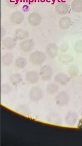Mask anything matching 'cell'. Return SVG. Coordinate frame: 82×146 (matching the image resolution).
I'll use <instances>...</instances> for the list:
<instances>
[{"instance_id":"44dd1931","label":"cell","mask_w":82,"mask_h":146,"mask_svg":"<svg viewBox=\"0 0 82 146\" xmlns=\"http://www.w3.org/2000/svg\"><path fill=\"white\" fill-rule=\"evenodd\" d=\"M10 80L11 83L14 86H17L22 81L21 75L19 73H14L10 76Z\"/></svg>"},{"instance_id":"52a82bcc","label":"cell","mask_w":82,"mask_h":146,"mask_svg":"<svg viewBox=\"0 0 82 146\" xmlns=\"http://www.w3.org/2000/svg\"><path fill=\"white\" fill-rule=\"evenodd\" d=\"M78 116L73 111L68 112L65 117V123L68 127H74L78 122Z\"/></svg>"},{"instance_id":"83f0119b","label":"cell","mask_w":82,"mask_h":146,"mask_svg":"<svg viewBox=\"0 0 82 146\" xmlns=\"http://www.w3.org/2000/svg\"><path fill=\"white\" fill-rule=\"evenodd\" d=\"M1 38H3V36H5V35H6V30H5L3 27H1Z\"/></svg>"},{"instance_id":"ffe728a7","label":"cell","mask_w":82,"mask_h":146,"mask_svg":"<svg viewBox=\"0 0 82 146\" xmlns=\"http://www.w3.org/2000/svg\"><path fill=\"white\" fill-rule=\"evenodd\" d=\"M60 116L56 113H50L47 116V121L48 123L54 124H60L61 123Z\"/></svg>"},{"instance_id":"9a60e30c","label":"cell","mask_w":82,"mask_h":146,"mask_svg":"<svg viewBox=\"0 0 82 146\" xmlns=\"http://www.w3.org/2000/svg\"><path fill=\"white\" fill-rule=\"evenodd\" d=\"M59 27L62 30L68 29L71 25V19L67 16L63 17L59 20Z\"/></svg>"},{"instance_id":"9c48e42d","label":"cell","mask_w":82,"mask_h":146,"mask_svg":"<svg viewBox=\"0 0 82 146\" xmlns=\"http://www.w3.org/2000/svg\"><path fill=\"white\" fill-rule=\"evenodd\" d=\"M59 47L55 43H50L48 44L46 48V54L51 58H55L58 55Z\"/></svg>"},{"instance_id":"8992f818","label":"cell","mask_w":82,"mask_h":146,"mask_svg":"<svg viewBox=\"0 0 82 146\" xmlns=\"http://www.w3.org/2000/svg\"><path fill=\"white\" fill-rule=\"evenodd\" d=\"M24 19L25 17L22 12L20 11H16L11 14L10 17V21L12 24L18 25L24 21Z\"/></svg>"},{"instance_id":"2e32d148","label":"cell","mask_w":82,"mask_h":146,"mask_svg":"<svg viewBox=\"0 0 82 146\" xmlns=\"http://www.w3.org/2000/svg\"><path fill=\"white\" fill-rule=\"evenodd\" d=\"M14 61V55L12 53L7 52L2 55L1 57L2 64L5 66H10Z\"/></svg>"},{"instance_id":"d6986e66","label":"cell","mask_w":82,"mask_h":146,"mask_svg":"<svg viewBox=\"0 0 82 146\" xmlns=\"http://www.w3.org/2000/svg\"><path fill=\"white\" fill-rule=\"evenodd\" d=\"M59 90V86L55 83H49L46 87V92L49 95H54Z\"/></svg>"},{"instance_id":"8fae6325","label":"cell","mask_w":82,"mask_h":146,"mask_svg":"<svg viewBox=\"0 0 82 146\" xmlns=\"http://www.w3.org/2000/svg\"><path fill=\"white\" fill-rule=\"evenodd\" d=\"M69 6L65 2H59L55 6V11L59 15H65L69 12Z\"/></svg>"},{"instance_id":"d4e9b609","label":"cell","mask_w":82,"mask_h":146,"mask_svg":"<svg viewBox=\"0 0 82 146\" xmlns=\"http://www.w3.org/2000/svg\"><path fill=\"white\" fill-rule=\"evenodd\" d=\"M5 3L9 7L11 8H15L18 6L19 0H6Z\"/></svg>"},{"instance_id":"cb8c5ba5","label":"cell","mask_w":82,"mask_h":146,"mask_svg":"<svg viewBox=\"0 0 82 146\" xmlns=\"http://www.w3.org/2000/svg\"><path fill=\"white\" fill-rule=\"evenodd\" d=\"M12 91L11 87L7 84H2L1 87V92L3 94H7Z\"/></svg>"},{"instance_id":"7402d4cb","label":"cell","mask_w":82,"mask_h":146,"mask_svg":"<svg viewBox=\"0 0 82 146\" xmlns=\"http://www.w3.org/2000/svg\"><path fill=\"white\" fill-rule=\"evenodd\" d=\"M79 69L76 65L73 64L70 66L68 69V74L71 78H74L77 77L79 75Z\"/></svg>"},{"instance_id":"5bb4252c","label":"cell","mask_w":82,"mask_h":146,"mask_svg":"<svg viewBox=\"0 0 82 146\" xmlns=\"http://www.w3.org/2000/svg\"><path fill=\"white\" fill-rule=\"evenodd\" d=\"M29 33L28 31L22 28H19L15 31L14 37L17 40H23L25 39L29 38Z\"/></svg>"},{"instance_id":"30bf717a","label":"cell","mask_w":82,"mask_h":146,"mask_svg":"<svg viewBox=\"0 0 82 146\" xmlns=\"http://www.w3.org/2000/svg\"><path fill=\"white\" fill-rule=\"evenodd\" d=\"M17 40L14 37H6L2 40V45L7 50H12L16 46Z\"/></svg>"},{"instance_id":"f546056e","label":"cell","mask_w":82,"mask_h":146,"mask_svg":"<svg viewBox=\"0 0 82 146\" xmlns=\"http://www.w3.org/2000/svg\"><path fill=\"white\" fill-rule=\"evenodd\" d=\"M81 114H82V109H81Z\"/></svg>"},{"instance_id":"7a4b0ae2","label":"cell","mask_w":82,"mask_h":146,"mask_svg":"<svg viewBox=\"0 0 82 146\" xmlns=\"http://www.w3.org/2000/svg\"><path fill=\"white\" fill-rule=\"evenodd\" d=\"M43 93L41 88L38 87H33L29 93L30 100L33 102H38L43 98Z\"/></svg>"},{"instance_id":"6da1fadb","label":"cell","mask_w":82,"mask_h":146,"mask_svg":"<svg viewBox=\"0 0 82 146\" xmlns=\"http://www.w3.org/2000/svg\"><path fill=\"white\" fill-rule=\"evenodd\" d=\"M47 59L46 54L40 51L33 52L29 56V62L33 65H41L43 64Z\"/></svg>"},{"instance_id":"ba28073f","label":"cell","mask_w":82,"mask_h":146,"mask_svg":"<svg viewBox=\"0 0 82 146\" xmlns=\"http://www.w3.org/2000/svg\"><path fill=\"white\" fill-rule=\"evenodd\" d=\"M42 18L41 15L38 13H32L28 17V21L33 27H37L41 24Z\"/></svg>"},{"instance_id":"7c38bea8","label":"cell","mask_w":82,"mask_h":146,"mask_svg":"<svg viewBox=\"0 0 82 146\" xmlns=\"http://www.w3.org/2000/svg\"><path fill=\"white\" fill-rule=\"evenodd\" d=\"M54 81L62 86H65L70 82V78L65 73H59L54 76Z\"/></svg>"},{"instance_id":"603a6c76","label":"cell","mask_w":82,"mask_h":146,"mask_svg":"<svg viewBox=\"0 0 82 146\" xmlns=\"http://www.w3.org/2000/svg\"><path fill=\"white\" fill-rule=\"evenodd\" d=\"M59 58L60 62H62V63L65 64L71 63L74 60V57L67 54H62L59 56Z\"/></svg>"},{"instance_id":"3957f363","label":"cell","mask_w":82,"mask_h":146,"mask_svg":"<svg viewBox=\"0 0 82 146\" xmlns=\"http://www.w3.org/2000/svg\"><path fill=\"white\" fill-rule=\"evenodd\" d=\"M53 69L50 65H44L40 69V75L41 79L43 82L50 81L53 76Z\"/></svg>"},{"instance_id":"277c9868","label":"cell","mask_w":82,"mask_h":146,"mask_svg":"<svg viewBox=\"0 0 82 146\" xmlns=\"http://www.w3.org/2000/svg\"><path fill=\"white\" fill-rule=\"evenodd\" d=\"M35 46V42L32 38H27L21 41L19 44V48L21 51L25 52L32 51Z\"/></svg>"},{"instance_id":"ac0fdd59","label":"cell","mask_w":82,"mask_h":146,"mask_svg":"<svg viewBox=\"0 0 82 146\" xmlns=\"http://www.w3.org/2000/svg\"><path fill=\"white\" fill-rule=\"evenodd\" d=\"M71 9L76 13H82V0H73L71 3Z\"/></svg>"},{"instance_id":"4dcf8cb0","label":"cell","mask_w":82,"mask_h":146,"mask_svg":"<svg viewBox=\"0 0 82 146\" xmlns=\"http://www.w3.org/2000/svg\"></svg>"},{"instance_id":"4316f807","label":"cell","mask_w":82,"mask_h":146,"mask_svg":"<svg viewBox=\"0 0 82 146\" xmlns=\"http://www.w3.org/2000/svg\"><path fill=\"white\" fill-rule=\"evenodd\" d=\"M59 50L62 52H66L69 49V45L67 42H64L60 45V47L59 48Z\"/></svg>"},{"instance_id":"484cf974","label":"cell","mask_w":82,"mask_h":146,"mask_svg":"<svg viewBox=\"0 0 82 146\" xmlns=\"http://www.w3.org/2000/svg\"><path fill=\"white\" fill-rule=\"evenodd\" d=\"M74 49L77 53L82 54V40H78L75 42Z\"/></svg>"},{"instance_id":"5b68a950","label":"cell","mask_w":82,"mask_h":146,"mask_svg":"<svg viewBox=\"0 0 82 146\" xmlns=\"http://www.w3.org/2000/svg\"><path fill=\"white\" fill-rule=\"evenodd\" d=\"M70 101V97L68 93L65 91L60 92L55 97V102L57 105L63 106L66 105Z\"/></svg>"},{"instance_id":"e0dca14e","label":"cell","mask_w":82,"mask_h":146,"mask_svg":"<svg viewBox=\"0 0 82 146\" xmlns=\"http://www.w3.org/2000/svg\"><path fill=\"white\" fill-rule=\"evenodd\" d=\"M14 65L18 69H24L27 65V60L24 57H18L15 60Z\"/></svg>"},{"instance_id":"4fadbf2b","label":"cell","mask_w":82,"mask_h":146,"mask_svg":"<svg viewBox=\"0 0 82 146\" xmlns=\"http://www.w3.org/2000/svg\"><path fill=\"white\" fill-rule=\"evenodd\" d=\"M25 79L28 83L31 84H34L38 82L39 75L36 71H30L26 73Z\"/></svg>"},{"instance_id":"f1b7e54d","label":"cell","mask_w":82,"mask_h":146,"mask_svg":"<svg viewBox=\"0 0 82 146\" xmlns=\"http://www.w3.org/2000/svg\"><path fill=\"white\" fill-rule=\"evenodd\" d=\"M77 127L79 129H82V117L78 121V123L77 125Z\"/></svg>"}]
</instances>
